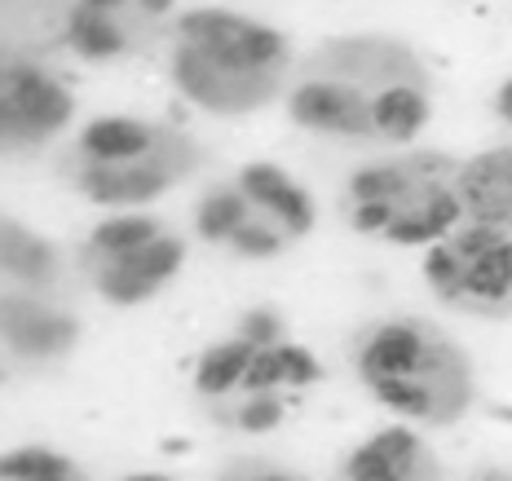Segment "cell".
Listing matches in <instances>:
<instances>
[{
  "label": "cell",
  "instance_id": "cell-1",
  "mask_svg": "<svg viewBox=\"0 0 512 481\" xmlns=\"http://www.w3.org/2000/svg\"><path fill=\"white\" fill-rule=\"evenodd\" d=\"M283 102L305 133L407 151L433 120V80L402 40L336 36L296 67Z\"/></svg>",
  "mask_w": 512,
  "mask_h": 481
},
{
  "label": "cell",
  "instance_id": "cell-2",
  "mask_svg": "<svg viewBox=\"0 0 512 481\" xmlns=\"http://www.w3.org/2000/svg\"><path fill=\"white\" fill-rule=\"evenodd\" d=\"M168 76L199 111L243 120L287 98L296 58L279 27L226 5H195L177 18Z\"/></svg>",
  "mask_w": 512,
  "mask_h": 481
},
{
  "label": "cell",
  "instance_id": "cell-3",
  "mask_svg": "<svg viewBox=\"0 0 512 481\" xmlns=\"http://www.w3.org/2000/svg\"><path fill=\"white\" fill-rule=\"evenodd\" d=\"M358 384L402 424L451 429L477 406V362L437 323L380 318L354 345Z\"/></svg>",
  "mask_w": 512,
  "mask_h": 481
},
{
  "label": "cell",
  "instance_id": "cell-4",
  "mask_svg": "<svg viewBox=\"0 0 512 481\" xmlns=\"http://www.w3.org/2000/svg\"><path fill=\"white\" fill-rule=\"evenodd\" d=\"M345 217L376 243L429 252L464 226L460 159L446 151H398L354 168L345 181Z\"/></svg>",
  "mask_w": 512,
  "mask_h": 481
},
{
  "label": "cell",
  "instance_id": "cell-5",
  "mask_svg": "<svg viewBox=\"0 0 512 481\" xmlns=\"http://www.w3.org/2000/svg\"><path fill=\"white\" fill-rule=\"evenodd\" d=\"M424 287L437 305L477 323H512V234L464 221L424 252Z\"/></svg>",
  "mask_w": 512,
  "mask_h": 481
},
{
  "label": "cell",
  "instance_id": "cell-6",
  "mask_svg": "<svg viewBox=\"0 0 512 481\" xmlns=\"http://www.w3.org/2000/svg\"><path fill=\"white\" fill-rule=\"evenodd\" d=\"M195 142L173 133L159 151L142 155V159H115V164H98V159H84L76 186L102 208H120V212H137L151 199H159L164 190H173L181 177L195 168Z\"/></svg>",
  "mask_w": 512,
  "mask_h": 481
},
{
  "label": "cell",
  "instance_id": "cell-7",
  "mask_svg": "<svg viewBox=\"0 0 512 481\" xmlns=\"http://www.w3.org/2000/svg\"><path fill=\"white\" fill-rule=\"evenodd\" d=\"M76 102L49 71L0 67V151L40 146L71 120Z\"/></svg>",
  "mask_w": 512,
  "mask_h": 481
},
{
  "label": "cell",
  "instance_id": "cell-8",
  "mask_svg": "<svg viewBox=\"0 0 512 481\" xmlns=\"http://www.w3.org/2000/svg\"><path fill=\"white\" fill-rule=\"evenodd\" d=\"M181 265H186V239L173 230H164V234H155L151 243H142V248L98 261L93 287H98L102 301L133 309V305L155 301V296L181 274Z\"/></svg>",
  "mask_w": 512,
  "mask_h": 481
},
{
  "label": "cell",
  "instance_id": "cell-9",
  "mask_svg": "<svg viewBox=\"0 0 512 481\" xmlns=\"http://www.w3.org/2000/svg\"><path fill=\"white\" fill-rule=\"evenodd\" d=\"M340 481H446V468L415 424H384L345 455Z\"/></svg>",
  "mask_w": 512,
  "mask_h": 481
},
{
  "label": "cell",
  "instance_id": "cell-10",
  "mask_svg": "<svg viewBox=\"0 0 512 481\" xmlns=\"http://www.w3.org/2000/svg\"><path fill=\"white\" fill-rule=\"evenodd\" d=\"M274 327H283V318L274 314V309H248L230 336L204 345V354H199V362H195V393L199 398L212 402V406L226 402L230 393L239 389V380H243V371H248L256 345H261Z\"/></svg>",
  "mask_w": 512,
  "mask_h": 481
},
{
  "label": "cell",
  "instance_id": "cell-11",
  "mask_svg": "<svg viewBox=\"0 0 512 481\" xmlns=\"http://www.w3.org/2000/svg\"><path fill=\"white\" fill-rule=\"evenodd\" d=\"M460 203L464 221L512 234V146H486L460 159Z\"/></svg>",
  "mask_w": 512,
  "mask_h": 481
},
{
  "label": "cell",
  "instance_id": "cell-12",
  "mask_svg": "<svg viewBox=\"0 0 512 481\" xmlns=\"http://www.w3.org/2000/svg\"><path fill=\"white\" fill-rule=\"evenodd\" d=\"M234 181H239V186L248 190L256 203H265V208L279 217V226L292 234L296 243H301L305 234H314L318 203L305 190V181H296L283 164H274V159H248V164L234 173Z\"/></svg>",
  "mask_w": 512,
  "mask_h": 481
},
{
  "label": "cell",
  "instance_id": "cell-13",
  "mask_svg": "<svg viewBox=\"0 0 512 481\" xmlns=\"http://www.w3.org/2000/svg\"><path fill=\"white\" fill-rule=\"evenodd\" d=\"M177 128L151 124L142 115H98L89 120V128L80 133V155L98 159V164H115V159H142L159 151Z\"/></svg>",
  "mask_w": 512,
  "mask_h": 481
},
{
  "label": "cell",
  "instance_id": "cell-14",
  "mask_svg": "<svg viewBox=\"0 0 512 481\" xmlns=\"http://www.w3.org/2000/svg\"><path fill=\"white\" fill-rule=\"evenodd\" d=\"M0 336H9V345L23 354H58L76 340V327L53 309H40L31 301H5L0 305Z\"/></svg>",
  "mask_w": 512,
  "mask_h": 481
},
{
  "label": "cell",
  "instance_id": "cell-15",
  "mask_svg": "<svg viewBox=\"0 0 512 481\" xmlns=\"http://www.w3.org/2000/svg\"><path fill=\"white\" fill-rule=\"evenodd\" d=\"M67 45L89 62H111L128 49V36L124 27L115 23V14H102V9H89V5H76L67 14Z\"/></svg>",
  "mask_w": 512,
  "mask_h": 481
},
{
  "label": "cell",
  "instance_id": "cell-16",
  "mask_svg": "<svg viewBox=\"0 0 512 481\" xmlns=\"http://www.w3.org/2000/svg\"><path fill=\"white\" fill-rule=\"evenodd\" d=\"M168 226L155 217H146V212H115V217H106L102 226H93L89 234V252L93 261H106V256H124L133 248H142V243H151L155 234H164Z\"/></svg>",
  "mask_w": 512,
  "mask_h": 481
},
{
  "label": "cell",
  "instance_id": "cell-17",
  "mask_svg": "<svg viewBox=\"0 0 512 481\" xmlns=\"http://www.w3.org/2000/svg\"><path fill=\"white\" fill-rule=\"evenodd\" d=\"M0 481H84L80 468L53 446H14L0 451Z\"/></svg>",
  "mask_w": 512,
  "mask_h": 481
},
{
  "label": "cell",
  "instance_id": "cell-18",
  "mask_svg": "<svg viewBox=\"0 0 512 481\" xmlns=\"http://www.w3.org/2000/svg\"><path fill=\"white\" fill-rule=\"evenodd\" d=\"M221 481H305V477L287 473V468H274V464H248V468H234V473Z\"/></svg>",
  "mask_w": 512,
  "mask_h": 481
},
{
  "label": "cell",
  "instance_id": "cell-19",
  "mask_svg": "<svg viewBox=\"0 0 512 481\" xmlns=\"http://www.w3.org/2000/svg\"><path fill=\"white\" fill-rule=\"evenodd\" d=\"M495 115H499V124H508V128H512V76L495 89Z\"/></svg>",
  "mask_w": 512,
  "mask_h": 481
},
{
  "label": "cell",
  "instance_id": "cell-20",
  "mask_svg": "<svg viewBox=\"0 0 512 481\" xmlns=\"http://www.w3.org/2000/svg\"><path fill=\"white\" fill-rule=\"evenodd\" d=\"M468 481H512L508 468H482V473H473Z\"/></svg>",
  "mask_w": 512,
  "mask_h": 481
},
{
  "label": "cell",
  "instance_id": "cell-21",
  "mask_svg": "<svg viewBox=\"0 0 512 481\" xmlns=\"http://www.w3.org/2000/svg\"><path fill=\"white\" fill-rule=\"evenodd\" d=\"M80 5H89V9H102V14H115L120 5H128V0H80ZM137 5V0H133Z\"/></svg>",
  "mask_w": 512,
  "mask_h": 481
},
{
  "label": "cell",
  "instance_id": "cell-22",
  "mask_svg": "<svg viewBox=\"0 0 512 481\" xmlns=\"http://www.w3.org/2000/svg\"><path fill=\"white\" fill-rule=\"evenodd\" d=\"M124 481H173V477H164V473H133V477H124Z\"/></svg>",
  "mask_w": 512,
  "mask_h": 481
}]
</instances>
